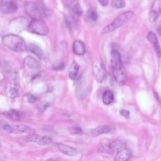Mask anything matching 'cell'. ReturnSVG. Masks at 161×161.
Returning a JSON list of instances; mask_svg holds the SVG:
<instances>
[{
  "label": "cell",
  "mask_w": 161,
  "mask_h": 161,
  "mask_svg": "<svg viewBox=\"0 0 161 161\" xmlns=\"http://www.w3.org/2000/svg\"><path fill=\"white\" fill-rule=\"evenodd\" d=\"M3 44L14 52H23L27 49L25 41L16 34H7L2 38Z\"/></svg>",
  "instance_id": "1"
},
{
  "label": "cell",
  "mask_w": 161,
  "mask_h": 161,
  "mask_svg": "<svg viewBox=\"0 0 161 161\" xmlns=\"http://www.w3.org/2000/svg\"><path fill=\"white\" fill-rule=\"evenodd\" d=\"M0 127L8 134H32L35 130L26 125H9L6 121L0 119Z\"/></svg>",
  "instance_id": "2"
},
{
  "label": "cell",
  "mask_w": 161,
  "mask_h": 161,
  "mask_svg": "<svg viewBox=\"0 0 161 161\" xmlns=\"http://www.w3.org/2000/svg\"><path fill=\"white\" fill-rule=\"evenodd\" d=\"M133 14L134 13L133 11H126L120 14L110 25L105 26L101 30V33L103 34H106L110 33L118 28H120L127 21H128L133 16Z\"/></svg>",
  "instance_id": "3"
},
{
  "label": "cell",
  "mask_w": 161,
  "mask_h": 161,
  "mask_svg": "<svg viewBox=\"0 0 161 161\" xmlns=\"http://www.w3.org/2000/svg\"><path fill=\"white\" fill-rule=\"evenodd\" d=\"M28 31L39 35H46L48 33V28L41 19H33L26 28Z\"/></svg>",
  "instance_id": "4"
},
{
  "label": "cell",
  "mask_w": 161,
  "mask_h": 161,
  "mask_svg": "<svg viewBox=\"0 0 161 161\" xmlns=\"http://www.w3.org/2000/svg\"><path fill=\"white\" fill-rule=\"evenodd\" d=\"M106 69L102 60L98 58L92 64V74L98 83H101L106 76Z\"/></svg>",
  "instance_id": "5"
},
{
  "label": "cell",
  "mask_w": 161,
  "mask_h": 161,
  "mask_svg": "<svg viewBox=\"0 0 161 161\" xmlns=\"http://www.w3.org/2000/svg\"><path fill=\"white\" fill-rule=\"evenodd\" d=\"M23 140L25 142L36 143L42 146L50 144L52 142V139L51 137L46 135H40L36 133L29 134L24 137Z\"/></svg>",
  "instance_id": "6"
},
{
  "label": "cell",
  "mask_w": 161,
  "mask_h": 161,
  "mask_svg": "<svg viewBox=\"0 0 161 161\" xmlns=\"http://www.w3.org/2000/svg\"><path fill=\"white\" fill-rule=\"evenodd\" d=\"M24 65L26 70L33 74H37L40 70V63L33 57L28 55L24 59Z\"/></svg>",
  "instance_id": "7"
},
{
  "label": "cell",
  "mask_w": 161,
  "mask_h": 161,
  "mask_svg": "<svg viewBox=\"0 0 161 161\" xmlns=\"http://www.w3.org/2000/svg\"><path fill=\"white\" fill-rule=\"evenodd\" d=\"M161 14V0H154L148 14V19L151 23L155 22Z\"/></svg>",
  "instance_id": "8"
},
{
  "label": "cell",
  "mask_w": 161,
  "mask_h": 161,
  "mask_svg": "<svg viewBox=\"0 0 161 161\" xmlns=\"http://www.w3.org/2000/svg\"><path fill=\"white\" fill-rule=\"evenodd\" d=\"M28 25V23H27L26 19L23 17H18L11 21L9 27L13 31L19 32L26 28Z\"/></svg>",
  "instance_id": "9"
},
{
  "label": "cell",
  "mask_w": 161,
  "mask_h": 161,
  "mask_svg": "<svg viewBox=\"0 0 161 161\" xmlns=\"http://www.w3.org/2000/svg\"><path fill=\"white\" fill-rule=\"evenodd\" d=\"M62 3L74 14L77 16L82 15V10L77 0H62Z\"/></svg>",
  "instance_id": "10"
},
{
  "label": "cell",
  "mask_w": 161,
  "mask_h": 161,
  "mask_svg": "<svg viewBox=\"0 0 161 161\" xmlns=\"http://www.w3.org/2000/svg\"><path fill=\"white\" fill-rule=\"evenodd\" d=\"M18 9L16 4L11 0L0 1V11L3 13H13Z\"/></svg>",
  "instance_id": "11"
},
{
  "label": "cell",
  "mask_w": 161,
  "mask_h": 161,
  "mask_svg": "<svg viewBox=\"0 0 161 161\" xmlns=\"http://www.w3.org/2000/svg\"><path fill=\"white\" fill-rule=\"evenodd\" d=\"M25 11L26 14L33 19H40V11L38 5L34 2H29L26 4Z\"/></svg>",
  "instance_id": "12"
},
{
  "label": "cell",
  "mask_w": 161,
  "mask_h": 161,
  "mask_svg": "<svg viewBox=\"0 0 161 161\" xmlns=\"http://www.w3.org/2000/svg\"><path fill=\"white\" fill-rule=\"evenodd\" d=\"M111 65L113 70L123 68L121 55L116 50H113L111 52Z\"/></svg>",
  "instance_id": "13"
},
{
  "label": "cell",
  "mask_w": 161,
  "mask_h": 161,
  "mask_svg": "<svg viewBox=\"0 0 161 161\" xmlns=\"http://www.w3.org/2000/svg\"><path fill=\"white\" fill-rule=\"evenodd\" d=\"M57 147L60 152L67 156L73 157L77 155L78 153V151L76 148L67 145L59 143L57 144Z\"/></svg>",
  "instance_id": "14"
},
{
  "label": "cell",
  "mask_w": 161,
  "mask_h": 161,
  "mask_svg": "<svg viewBox=\"0 0 161 161\" xmlns=\"http://www.w3.org/2000/svg\"><path fill=\"white\" fill-rule=\"evenodd\" d=\"M147 39L148 40V41L152 44V45L154 47L155 50L157 53V54L158 55V56L159 57H161V48L157 38V35H155V33H154L152 31H150L148 34H147Z\"/></svg>",
  "instance_id": "15"
},
{
  "label": "cell",
  "mask_w": 161,
  "mask_h": 161,
  "mask_svg": "<svg viewBox=\"0 0 161 161\" xmlns=\"http://www.w3.org/2000/svg\"><path fill=\"white\" fill-rule=\"evenodd\" d=\"M72 50L77 55H82L86 52V46L84 43L79 40H75L72 45Z\"/></svg>",
  "instance_id": "16"
},
{
  "label": "cell",
  "mask_w": 161,
  "mask_h": 161,
  "mask_svg": "<svg viewBox=\"0 0 161 161\" xmlns=\"http://www.w3.org/2000/svg\"><path fill=\"white\" fill-rule=\"evenodd\" d=\"M113 76L116 81L119 84L124 85L125 84L126 80V72L123 68L118 70H114Z\"/></svg>",
  "instance_id": "17"
},
{
  "label": "cell",
  "mask_w": 161,
  "mask_h": 161,
  "mask_svg": "<svg viewBox=\"0 0 161 161\" xmlns=\"http://www.w3.org/2000/svg\"><path fill=\"white\" fill-rule=\"evenodd\" d=\"M131 156V152L127 148L118 151L114 157V161H127Z\"/></svg>",
  "instance_id": "18"
},
{
  "label": "cell",
  "mask_w": 161,
  "mask_h": 161,
  "mask_svg": "<svg viewBox=\"0 0 161 161\" xmlns=\"http://www.w3.org/2000/svg\"><path fill=\"white\" fill-rule=\"evenodd\" d=\"M111 131V128L107 125H101L91 131V134L94 136H97L101 135L108 133Z\"/></svg>",
  "instance_id": "19"
},
{
  "label": "cell",
  "mask_w": 161,
  "mask_h": 161,
  "mask_svg": "<svg viewBox=\"0 0 161 161\" xmlns=\"http://www.w3.org/2000/svg\"><path fill=\"white\" fill-rule=\"evenodd\" d=\"M79 69V65L75 62H73L70 64L69 69V76L72 80H75L77 78Z\"/></svg>",
  "instance_id": "20"
},
{
  "label": "cell",
  "mask_w": 161,
  "mask_h": 161,
  "mask_svg": "<svg viewBox=\"0 0 161 161\" xmlns=\"http://www.w3.org/2000/svg\"><path fill=\"white\" fill-rule=\"evenodd\" d=\"M28 48L31 52L37 56L40 59H43L45 58L44 53L43 52L42 49L36 45L30 44L28 47Z\"/></svg>",
  "instance_id": "21"
},
{
  "label": "cell",
  "mask_w": 161,
  "mask_h": 161,
  "mask_svg": "<svg viewBox=\"0 0 161 161\" xmlns=\"http://www.w3.org/2000/svg\"><path fill=\"white\" fill-rule=\"evenodd\" d=\"M114 99V94L112 91L111 90H106L104 92L102 97L103 102L106 105L110 104Z\"/></svg>",
  "instance_id": "22"
},
{
  "label": "cell",
  "mask_w": 161,
  "mask_h": 161,
  "mask_svg": "<svg viewBox=\"0 0 161 161\" xmlns=\"http://www.w3.org/2000/svg\"><path fill=\"white\" fill-rule=\"evenodd\" d=\"M65 22L67 26L71 30H74L77 26V20L72 14H68L65 16Z\"/></svg>",
  "instance_id": "23"
},
{
  "label": "cell",
  "mask_w": 161,
  "mask_h": 161,
  "mask_svg": "<svg viewBox=\"0 0 161 161\" xmlns=\"http://www.w3.org/2000/svg\"><path fill=\"white\" fill-rule=\"evenodd\" d=\"M123 144L119 142V141H114L111 142L109 145H108V148L109 149V151L111 152H118L120 150L124 148H123Z\"/></svg>",
  "instance_id": "24"
},
{
  "label": "cell",
  "mask_w": 161,
  "mask_h": 161,
  "mask_svg": "<svg viewBox=\"0 0 161 161\" xmlns=\"http://www.w3.org/2000/svg\"><path fill=\"white\" fill-rule=\"evenodd\" d=\"M9 119L14 121H18L21 119L20 113L16 109H11L5 113Z\"/></svg>",
  "instance_id": "25"
},
{
  "label": "cell",
  "mask_w": 161,
  "mask_h": 161,
  "mask_svg": "<svg viewBox=\"0 0 161 161\" xmlns=\"http://www.w3.org/2000/svg\"><path fill=\"white\" fill-rule=\"evenodd\" d=\"M87 18L91 20V21L95 22L98 19V14L97 13V12L96 11V10L93 9H91L87 14Z\"/></svg>",
  "instance_id": "26"
},
{
  "label": "cell",
  "mask_w": 161,
  "mask_h": 161,
  "mask_svg": "<svg viewBox=\"0 0 161 161\" xmlns=\"http://www.w3.org/2000/svg\"><path fill=\"white\" fill-rule=\"evenodd\" d=\"M113 6L115 8H123L125 6V3L123 0H113Z\"/></svg>",
  "instance_id": "27"
},
{
  "label": "cell",
  "mask_w": 161,
  "mask_h": 161,
  "mask_svg": "<svg viewBox=\"0 0 161 161\" xmlns=\"http://www.w3.org/2000/svg\"><path fill=\"white\" fill-rule=\"evenodd\" d=\"M18 94V91L16 88L15 87H11L9 90V97L11 98L16 97Z\"/></svg>",
  "instance_id": "28"
},
{
  "label": "cell",
  "mask_w": 161,
  "mask_h": 161,
  "mask_svg": "<svg viewBox=\"0 0 161 161\" xmlns=\"http://www.w3.org/2000/svg\"><path fill=\"white\" fill-rule=\"evenodd\" d=\"M26 99H27L28 102L29 103H31V104L34 103L36 102V100H37L36 97H35V96H33V94H27V95L26 96Z\"/></svg>",
  "instance_id": "29"
},
{
  "label": "cell",
  "mask_w": 161,
  "mask_h": 161,
  "mask_svg": "<svg viewBox=\"0 0 161 161\" xmlns=\"http://www.w3.org/2000/svg\"><path fill=\"white\" fill-rule=\"evenodd\" d=\"M48 106V103L47 102H43V103L41 104V105L39 107V110L41 112H43L44 111H45L47 109V108Z\"/></svg>",
  "instance_id": "30"
},
{
  "label": "cell",
  "mask_w": 161,
  "mask_h": 161,
  "mask_svg": "<svg viewBox=\"0 0 161 161\" xmlns=\"http://www.w3.org/2000/svg\"><path fill=\"white\" fill-rule=\"evenodd\" d=\"M120 114L121 116L128 118L129 117V115H130V112L127 110H125V109H122L120 111Z\"/></svg>",
  "instance_id": "31"
},
{
  "label": "cell",
  "mask_w": 161,
  "mask_h": 161,
  "mask_svg": "<svg viewBox=\"0 0 161 161\" xmlns=\"http://www.w3.org/2000/svg\"><path fill=\"white\" fill-rule=\"evenodd\" d=\"M99 3L102 6H106L108 4L109 0H97Z\"/></svg>",
  "instance_id": "32"
},
{
  "label": "cell",
  "mask_w": 161,
  "mask_h": 161,
  "mask_svg": "<svg viewBox=\"0 0 161 161\" xmlns=\"http://www.w3.org/2000/svg\"><path fill=\"white\" fill-rule=\"evenodd\" d=\"M72 132L74 133H80L82 132V130L80 128H77V127H75V128H72Z\"/></svg>",
  "instance_id": "33"
},
{
  "label": "cell",
  "mask_w": 161,
  "mask_h": 161,
  "mask_svg": "<svg viewBox=\"0 0 161 161\" xmlns=\"http://www.w3.org/2000/svg\"><path fill=\"white\" fill-rule=\"evenodd\" d=\"M47 161H53V160H47Z\"/></svg>",
  "instance_id": "34"
},
{
  "label": "cell",
  "mask_w": 161,
  "mask_h": 161,
  "mask_svg": "<svg viewBox=\"0 0 161 161\" xmlns=\"http://www.w3.org/2000/svg\"><path fill=\"white\" fill-rule=\"evenodd\" d=\"M0 147H1V145H0Z\"/></svg>",
  "instance_id": "35"
}]
</instances>
